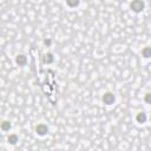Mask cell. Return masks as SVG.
Listing matches in <instances>:
<instances>
[{"mask_svg": "<svg viewBox=\"0 0 151 151\" xmlns=\"http://www.w3.org/2000/svg\"><path fill=\"white\" fill-rule=\"evenodd\" d=\"M144 7H145V2L142 1V0H133L132 2H130V8L134 13L142 12L144 9Z\"/></svg>", "mask_w": 151, "mask_h": 151, "instance_id": "1", "label": "cell"}, {"mask_svg": "<svg viewBox=\"0 0 151 151\" xmlns=\"http://www.w3.org/2000/svg\"><path fill=\"white\" fill-rule=\"evenodd\" d=\"M114 100H116V96H114L113 92H111V91H107V92H105V93L101 96V101H103V104H105V105H112V104L114 103Z\"/></svg>", "mask_w": 151, "mask_h": 151, "instance_id": "2", "label": "cell"}, {"mask_svg": "<svg viewBox=\"0 0 151 151\" xmlns=\"http://www.w3.org/2000/svg\"><path fill=\"white\" fill-rule=\"evenodd\" d=\"M34 131H35V133L38 136H41L42 137V136H46L48 133V126L46 124H44V123H40V124L35 125Z\"/></svg>", "mask_w": 151, "mask_h": 151, "instance_id": "3", "label": "cell"}, {"mask_svg": "<svg viewBox=\"0 0 151 151\" xmlns=\"http://www.w3.org/2000/svg\"><path fill=\"white\" fill-rule=\"evenodd\" d=\"M15 64L18 66H25L27 64V57L25 54H17L15 55Z\"/></svg>", "mask_w": 151, "mask_h": 151, "instance_id": "4", "label": "cell"}, {"mask_svg": "<svg viewBox=\"0 0 151 151\" xmlns=\"http://www.w3.org/2000/svg\"><path fill=\"white\" fill-rule=\"evenodd\" d=\"M53 61H54V55H53V53L47 52V53L44 54V57H42V63H44V64L50 65V64H52Z\"/></svg>", "mask_w": 151, "mask_h": 151, "instance_id": "5", "label": "cell"}, {"mask_svg": "<svg viewBox=\"0 0 151 151\" xmlns=\"http://www.w3.org/2000/svg\"><path fill=\"white\" fill-rule=\"evenodd\" d=\"M147 117H146V113L145 112H138L136 114V122L139 123V124H144L146 122Z\"/></svg>", "mask_w": 151, "mask_h": 151, "instance_id": "6", "label": "cell"}, {"mask_svg": "<svg viewBox=\"0 0 151 151\" xmlns=\"http://www.w3.org/2000/svg\"><path fill=\"white\" fill-rule=\"evenodd\" d=\"M18 142H19V138H18V136H17L15 133H11V134L7 136V143H8V144L15 145Z\"/></svg>", "mask_w": 151, "mask_h": 151, "instance_id": "7", "label": "cell"}, {"mask_svg": "<svg viewBox=\"0 0 151 151\" xmlns=\"http://www.w3.org/2000/svg\"><path fill=\"white\" fill-rule=\"evenodd\" d=\"M11 127H12V124H11L9 120H4V122L0 124V129H1L2 131H9Z\"/></svg>", "mask_w": 151, "mask_h": 151, "instance_id": "8", "label": "cell"}, {"mask_svg": "<svg viewBox=\"0 0 151 151\" xmlns=\"http://www.w3.org/2000/svg\"><path fill=\"white\" fill-rule=\"evenodd\" d=\"M142 57H144V58H150L151 57V48L150 47H144L143 50H142Z\"/></svg>", "mask_w": 151, "mask_h": 151, "instance_id": "9", "label": "cell"}, {"mask_svg": "<svg viewBox=\"0 0 151 151\" xmlns=\"http://www.w3.org/2000/svg\"><path fill=\"white\" fill-rule=\"evenodd\" d=\"M66 5L68 7H71V8H74V7H77L79 5V1L78 0H67L66 1Z\"/></svg>", "mask_w": 151, "mask_h": 151, "instance_id": "10", "label": "cell"}, {"mask_svg": "<svg viewBox=\"0 0 151 151\" xmlns=\"http://www.w3.org/2000/svg\"><path fill=\"white\" fill-rule=\"evenodd\" d=\"M144 101H145L146 104H151V93H150V92H147V93L145 94V97H144Z\"/></svg>", "mask_w": 151, "mask_h": 151, "instance_id": "11", "label": "cell"}, {"mask_svg": "<svg viewBox=\"0 0 151 151\" xmlns=\"http://www.w3.org/2000/svg\"><path fill=\"white\" fill-rule=\"evenodd\" d=\"M44 45L47 46V47L51 46V45H52V40H51V39H45V40H44Z\"/></svg>", "mask_w": 151, "mask_h": 151, "instance_id": "12", "label": "cell"}]
</instances>
